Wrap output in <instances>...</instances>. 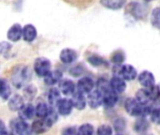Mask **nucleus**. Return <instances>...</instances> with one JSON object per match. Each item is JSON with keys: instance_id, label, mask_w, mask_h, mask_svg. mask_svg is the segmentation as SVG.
<instances>
[{"instance_id": "obj_2", "label": "nucleus", "mask_w": 160, "mask_h": 135, "mask_svg": "<svg viewBox=\"0 0 160 135\" xmlns=\"http://www.w3.org/2000/svg\"><path fill=\"white\" fill-rule=\"evenodd\" d=\"M31 80V70L28 67L20 65L13 69L11 74V82L13 86L17 88L22 87Z\"/></svg>"}, {"instance_id": "obj_10", "label": "nucleus", "mask_w": 160, "mask_h": 135, "mask_svg": "<svg viewBox=\"0 0 160 135\" xmlns=\"http://www.w3.org/2000/svg\"><path fill=\"white\" fill-rule=\"evenodd\" d=\"M7 38L11 42L19 41L22 39V26L20 23L12 24L7 32Z\"/></svg>"}, {"instance_id": "obj_36", "label": "nucleus", "mask_w": 160, "mask_h": 135, "mask_svg": "<svg viewBox=\"0 0 160 135\" xmlns=\"http://www.w3.org/2000/svg\"><path fill=\"white\" fill-rule=\"evenodd\" d=\"M11 50V44L7 42V41H2L0 42V54L3 55H6L8 54Z\"/></svg>"}, {"instance_id": "obj_30", "label": "nucleus", "mask_w": 160, "mask_h": 135, "mask_svg": "<svg viewBox=\"0 0 160 135\" xmlns=\"http://www.w3.org/2000/svg\"><path fill=\"white\" fill-rule=\"evenodd\" d=\"M130 12L132 13V15L136 18H141L143 16L144 12L142 10V6L141 4H138V3H132L130 4Z\"/></svg>"}, {"instance_id": "obj_1", "label": "nucleus", "mask_w": 160, "mask_h": 135, "mask_svg": "<svg viewBox=\"0 0 160 135\" xmlns=\"http://www.w3.org/2000/svg\"><path fill=\"white\" fill-rule=\"evenodd\" d=\"M125 109L127 113L132 117H146L149 115L151 107L149 105H143L139 102L136 98H128L125 101Z\"/></svg>"}, {"instance_id": "obj_5", "label": "nucleus", "mask_w": 160, "mask_h": 135, "mask_svg": "<svg viewBox=\"0 0 160 135\" xmlns=\"http://www.w3.org/2000/svg\"><path fill=\"white\" fill-rule=\"evenodd\" d=\"M13 132L16 135H30L32 132L31 126L25 121L19 118L13 119L10 123Z\"/></svg>"}, {"instance_id": "obj_39", "label": "nucleus", "mask_w": 160, "mask_h": 135, "mask_svg": "<svg viewBox=\"0 0 160 135\" xmlns=\"http://www.w3.org/2000/svg\"><path fill=\"white\" fill-rule=\"evenodd\" d=\"M6 129H5V123L0 119V133L2 132H4Z\"/></svg>"}, {"instance_id": "obj_3", "label": "nucleus", "mask_w": 160, "mask_h": 135, "mask_svg": "<svg viewBox=\"0 0 160 135\" xmlns=\"http://www.w3.org/2000/svg\"><path fill=\"white\" fill-rule=\"evenodd\" d=\"M112 72L114 76L123 78L125 81H133L138 77L136 69L131 65H115Z\"/></svg>"}, {"instance_id": "obj_42", "label": "nucleus", "mask_w": 160, "mask_h": 135, "mask_svg": "<svg viewBox=\"0 0 160 135\" xmlns=\"http://www.w3.org/2000/svg\"><path fill=\"white\" fill-rule=\"evenodd\" d=\"M118 135H120V134H118Z\"/></svg>"}, {"instance_id": "obj_4", "label": "nucleus", "mask_w": 160, "mask_h": 135, "mask_svg": "<svg viewBox=\"0 0 160 135\" xmlns=\"http://www.w3.org/2000/svg\"><path fill=\"white\" fill-rule=\"evenodd\" d=\"M52 70L51 61L43 56L36 58L34 62V70L38 77H45Z\"/></svg>"}, {"instance_id": "obj_41", "label": "nucleus", "mask_w": 160, "mask_h": 135, "mask_svg": "<svg viewBox=\"0 0 160 135\" xmlns=\"http://www.w3.org/2000/svg\"><path fill=\"white\" fill-rule=\"evenodd\" d=\"M145 1H147V2H151V1H154V0H145Z\"/></svg>"}, {"instance_id": "obj_25", "label": "nucleus", "mask_w": 160, "mask_h": 135, "mask_svg": "<svg viewBox=\"0 0 160 135\" xmlns=\"http://www.w3.org/2000/svg\"><path fill=\"white\" fill-rule=\"evenodd\" d=\"M49 110L50 108L45 102H38L35 107V116L39 119L45 118L49 113Z\"/></svg>"}, {"instance_id": "obj_18", "label": "nucleus", "mask_w": 160, "mask_h": 135, "mask_svg": "<svg viewBox=\"0 0 160 135\" xmlns=\"http://www.w3.org/2000/svg\"><path fill=\"white\" fill-rule=\"evenodd\" d=\"M62 77H63L62 71H60L59 70H51V71L44 77V83L47 86H52L58 84L62 80Z\"/></svg>"}, {"instance_id": "obj_17", "label": "nucleus", "mask_w": 160, "mask_h": 135, "mask_svg": "<svg viewBox=\"0 0 160 135\" xmlns=\"http://www.w3.org/2000/svg\"><path fill=\"white\" fill-rule=\"evenodd\" d=\"M23 105H24L23 97L19 94H15L8 99V106L9 110L12 112H19Z\"/></svg>"}, {"instance_id": "obj_33", "label": "nucleus", "mask_w": 160, "mask_h": 135, "mask_svg": "<svg viewBox=\"0 0 160 135\" xmlns=\"http://www.w3.org/2000/svg\"><path fill=\"white\" fill-rule=\"evenodd\" d=\"M150 117V119L152 120L153 123L156 125H160V108L156 107V108H151L150 113L148 115Z\"/></svg>"}, {"instance_id": "obj_27", "label": "nucleus", "mask_w": 160, "mask_h": 135, "mask_svg": "<svg viewBox=\"0 0 160 135\" xmlns=\"http://www.w3.org/2000/svg\"><path fill=\"white\" fill-rule=\"evenodd\" d=\"M134 128L137 132H144L149 129V123L144 118V117H141V118H139L136 121Z\"/></svg>"}, {"instance_id": "obj_13", "label": "nucleus", "mask_w": 160, "mask_h": 135, "mask_svg": "<svg viewBox=\"0 0 160 135\" xmlns=\"http://www.w3.org/2000/svg\"><path fill=\"white\" fill-rule=\"evenodd\" d=\"M38 37V31L35 25L27 23L22 27V39L26 42H33Z\"/></svg>"}, {"instance_id": "obj_12", "label": "nucleus", "mask_w": 160, "mask_h": 135, "mask_svg": "<svg viewBox=\"0 0 160 135\" xmlns=\"http://www.w3.org/2000/svg\"><path fill=\"white\" fill-rule=\"evenodd\" d=\"M138 80L141 86L144 88H148L156 85V79L154 74L148 70H143L142 72H141L138 75Z\"/></svg>"}, {"instance_id": "obj_28", "label": "nucleus", "mask_w": 160, "mask_h": 135, "mask_svg": "<svg viewBox=\"0 0 160 135\" xmlns=\"http://www.w3.org/2000/svg\"><path fill=\"white\" fill-rule=\"evenodd\" d=\"M95 130L92 124L85 123L79 127L77 130V135H94Z\"/></svg>"}, {"instance_id": "obj_11", "label": "nucleus", "mask_w": 160, "mask_h": 135, "mask_svg": "<svg viewBox=\"0 0 160 135\" xmlns=\"http://www.w3.org/2000/svg\"><path fill=\"white\" fill-rule=\"evenodd\" d=\"M78 58V54L75 50L71 48H65L60 52L59 55V59L62 63L64 64H72L75 62Z\"/></svg>"}, {"instance_id": "obj_21", "label": "nucleus", "mask_w": 160, "mask_h": 135, "mask_svg": "<svg viewBox=\"0 0 160 135\" xmlns=\"http://www.w3.org/2000/svg\"><path fill=\"white\" fill-rule=\"evenodd\" d=\"M126 2L127 0H100V4L103 7L112 10L122 8L125 6Z\"/></svg>"}, {"instance_id": "obj_40", "label": "nucleus", "mask_w": 160, "mask_h": 135, "mask_svg": "<svg viewBox=\"0 0 160 135\" xmlns=\"http://www.w3.org/2000/svg\"><path fill=\"white\" fill-rule=\"evenodd\" d=\"M0 135H15V133H14V132H7V131L5 130L4 132H2L0 133Z\"/></svg>"}, {"instance_id": "obj_20", "label": "nucleus", "mask_w": 160, "mask_h": 135, "mask_svg": "<svg viewBox=\"0 0 160 135\" xmlns=\"http://www.w3.org/2000/svg\"><path fill=\"white\" fill-rule=\"evenodd\" d=\"M118 102V94L113 92L112 89L103 94V104L106 107L112 108Z\"/></svg>"}, {"instance_id": "obj_8", "label": "nucleus", "mask_w": 160, "mask_h": 135, "mask_svg": "<svg viewBox=\"0 0 160 135\" xmlns=\"http://www.w3.org/2000/svg\"><path fill=\"white\" fill-rule=\"evenodd\" d=\"M88 97L86 99L87 101V104L93 108V109H97L99 106H101L103 104V95L98 90V89H94L92 90L89 94H87Z\"/></svg>"}, {"instance_id": "obj_19", "label": "nucleus", "mask_w": 160, "mask_h": 135, "mask_svg": "<svg viewBox=\"0 0 160 135\" xmlns=\"http://www.w3.org/2000/svg\"><path fill=\"white\" fill-rule=\"evenodd\" d=\"M35 117V106L31 103L24 104L19 111V117L22 120H30Z\"/></svg>"}, {"instance_id": "obj_35", "label": "nucleus", "mask_w": 160, "mask_h": 135, "mask_svg": "<svg viewBox=\"0 0 160 135\" xmlns=\"http://www.w3.org/2000/svg\"><path fill=\"white\" fill-rule=\"evenodd\" d=\"M37 88L34 86H28L24 88V95L27 99H33L36 95Z\"/></svg>"}, {"instance_id": "obj_9", "label": "nucleus", "mask_w": 160, "mask_h": 135, "mask_svg": "<svg viewBox=\"0 0 160 135\" xmlns=\"http://www.w3.org/2000/svg\"><path fill=\"white\" fill-rule=\"evenodd\" d=\"M59 89L61 94H63L66 97L72 96L75 91L77 90L76 85L73 81L69 79H63L59 82Z\"/></svg>"}, {"instance_id": "obj_14", "label": "nucleus", "mask_w": 160, "mask_h": 135, "mask_svg": "<svg viewBox=\"0 0 160 135\" xmlns=\"http://www.w3.org/2000/svg\"><path fill=\"white\" fill-rule=\"evenodd\" d=\"M110 87L116 94H121V93L125 92V90L127 88V84L123 78L118 77V76H113L110 80Z\"/></svg>"}, {"instance_id": "obj_22", "label": "nucleus", "mask_w": 160, "mask_h": 135, "mask_svg": "<svg viewBox=\"0 0 160 135\" xmlns=\"http://www.w3.org/2000/svg\"><path fill=\"white\" fill-rule=\"evenodd\" d=\"M47 98H48V101H49L50 105L52 107H54L57 104V102L59 101V100L61 99V92L58 88L52 87L48 91Z\"/></svg>"}, {"instance_id": "obj_6", "label": "nucleus", "mask_w": 160, "mask_h": 135, "mask_svg": "<svg viewBox=\"0 0 160 135\" xmlns=\"http://www.w3.org/2000/svg\"><path fill=\"white\" fill-rule=\"evenodd\" d=\"M56 107V111L58 113V115L62 116V117H68L71 114L72 110H73V104L71 100L64 98V99H60L59 101L57 102V104L55 105Z\"/></svg>"}, {"instance_id": "obj_24", "label": "nucleus", "mask_w": 160, "mask_h": 135, "mask_svg": "<svg viewBox=\"0 0 160 135\" xmlns=\"http://www.w3.org/2000/svg\"><path fill=\"white\" fill-rule=\"evenodd\" d=\"M136 100L143 105H149V103L152 101L147 88L139 89L136 93Z\"/></svg>"}, {"instance_id": "obj_23", "label": "nucleus", "mask_w": 160, "mask_h": 135, "mask_svg": "<svg viewBox=\"0 0 160 135\" xmlns=\"http://www.w3.org/2000/svg\"><path fill=\"white\" fill-rule=\"evenodd\" d=\"M11 96V88L9 84L5 79H0V98L4 101H8Z\"/></svg>"}, {"instance_id": "obj_34", "label": "nucleus", "mask_w": 160, "mask_h": 135, "mask_svg": "<svg viewBox=\"0 0 160 135\" xmlns=\"http://www.w3.org/2000/svg\"><path fill=\"white\" fill-rule=\"evenodd\" d=\"M97 135H112V129L111 126L103 124L98 127L97 131Z\"/></svg>"}, {"instance_id": "obj_31", "label": "nucleus", "mask_w": 160, "mask_h": 135, "mask_svg": "<svg viewBox=\"0 0 160 135\" xmlns=\"http://www.w3.org/2000/svg\"><path fill=\"white\" fill-rule=\"evenodd\" d=\"M151 23L156 27L160 29V7L156 8L151 14Z\"/></svg>"}, {"instance_id": "obj_37", "label": "nucleus", "mask_w": 160, "mask_h": 135, "mask_svg": "<svg viewBox=\"0 0 160 135\" xmlns=\"http://www.w3.org/2000/svg\"><path fill=\"white\" fill-rule=\"evenodd\" d=\"M69 73L74 77H78L83 73V67L82 65H77V66L71 68V70H69Z\"/></svg>"}, {"instance_id": "obj_32", "label": "nucleus", "mask_w": 160, "mask_h": 135, "mask_svg": "<svg viewBox=\"0 0 160 135\" xmlns=\"http://www.w3.org/2000/svg\"><path fill=\"white\" fill-rule=\"evenodd\" d=\"M125 54L122 52V51H117V52H114L112 56H111V60L113 64L115 65H122V63L125 61Z\"/></svg>"}, {"instance_id": "obj_29", "label": "nucleus", "mask_w": 160, "mask_h": 135, "mask_svg": "<svg viewBox=\"0 0 160 135\" xmlns=\"http://www.w3.org/2000/svg\"><path fill=\"white\" fill-rule=\"evenodd\" d=\"M97 89L103 95L104 93H106L107 91L111 90L110 87V81L106 80L105 78H101L98 81L97 83Z\"/></svg>"}, {"instance_id": "obj_26", "label": "nucleus", "mask_w": 160, "mask_h": 135, "mask_svg": "<svg viewBox=\"0 0 160 135\" xmlns=\"http://www.w3.org/2000/svg\"><path fill=\"white\" fill-rule=\"evenodd\" d=\"M87 60L93 67H107L109 65V63L98 55H91L88 56Z\"/></svg>"}, {"instance_id": "obj_15", "label": "nucleus", "mask_w": 160, "mask_h": 135, "mask_svg": "<svg viewBox=\"0 0 160 135\" xmlns=\"http://www.w3.org/2000/svg\"><path fill=\"white\" fill-rule=\"evenodd\" d=\"M71 97L72 98L70 100H71L73 107L75 109H77L79 111H82L86 107L87 101H86V98L84 97V94H82V93L79 92L78 90H76L75 93Z\"/></svg>"}, {"instance_id": "obj_38", "label": "nucleus", "mask_w": 160, "mask_h": 135, "mask_svg": "<svg viewBox=\"0 0 160 135\" xmlns=\"http://www.w3.org/2000/svg\"><path fill=\"white\" fill-rule=\"evenodd\" d=\"M62 135H77V129L74 127H67L63 130Z\"/></svg>"}, {"instance_id": "obj_7", "label": "nucleus", "mask_w": 160, "mask_h": 135, "mask_svg": "<svg viewBox=\"0 0 160 135\" xmlns=\"http://www.w3.org/2000/svg\"><path fill=\"white\" fill-rule=\"evenodd\" d=\"M94 87H95L94 80L87 76L81 78L76 85L77 90L82 94H89L92 90H94Z\"/></svg>"}, {"instance_id": "obj_16", "label": "nucleus", "mask_w": 160, "mask_h": 135, "mask_svg": "<svg viewBox=\"0 0 160 135\" xmlns=\"http://www.w3.org/2000/svg\"><path fill=\"white\" fill-rule=\"evenodd\" d=\"M52 126L45 118H42V119L38 118V120H36L33 122V124L31 125V130L33 132L37 134H41V133H45L46 132H48V130Z\"/></svg>"}]
</instances>
